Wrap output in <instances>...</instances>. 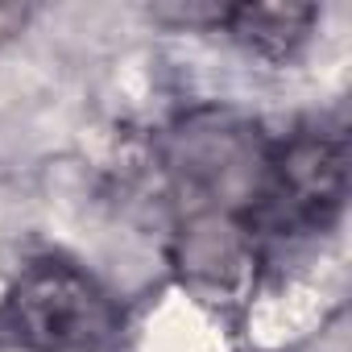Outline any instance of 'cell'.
Segmentation results:
<instances>
[{
    "label": "cell",
    "mask_w": 352,
    "mask_h": 352,
    "mask_svg": "<svg viewBox=\"0 0 352 352\" xmlns=\"http://www.w3.org/2000/svg\"><path fill=\"white\" fill-rule=\"evenodd\" d=\"M0 323L34 352H104L120 331V311L83 270L38 261L9 290Z\"/></svg>",
    "instance_id": "1"
},
{
    "label": "cell",
    "mask_w": 352,
    "mask_h": 352,
    "mask_svg": "<svg viewBox=\"0 0 352 352\" xmlns=\"http://www.w3.org/2000/svg\"><path fill=\"white\" fill-rule=\"evenodd\" d=\"M170 174L199 212L232 216V208L261 195L270 157L253 124L224 112H199L170 137Z\"/></svg>",
    "instance_id": "2"
},
{
    "label": "cell",
    "mask_w": 352,
    "mask_h": 352,
    "mask_svg": "<svg viewBox=\"0 0 352 352\" xmlns=\"http://www.w3.org/2000/svg\"><path fill=\"white\" fill-rule=\"evenodd\" d=\"M270 170H274V204L282 220L327 224L340 212L348 183V157L340 137L298 133Z\"/></svg>",
    "instance_id": "3"
},
{
    "label": "cell",
    "mask_w": 352,
    "mask_h": 352,
    "mask_svg": "<svg viewBox=\"0 0 352 352\" xmlns=\"http://www.w3.org/2000/svg\"><path fill=\"white\" fill-rule=\"evenodd\" d=\"M179 265L191 282L236 286L253 265V245L232 216L199 212L179 236Z\"/></svg>",
    "instance_id": "4"
},
{
    "label": "cell",
    "mask_w": 352,
    "mask_h": 352,
    "mask_svg": "<svg viewBox=\"0 0 352 352\" xmlns=\"http://www.w3.org/2000/svg\"><path fill=\"white\" fill-rule=\"evenodd\" d=\"M220 21L245 46H253L270 58H286L307 38L315 9L311 5H236V9H224Z\"/></svg>",
    "instance_id": "5"
}]
</instances>
